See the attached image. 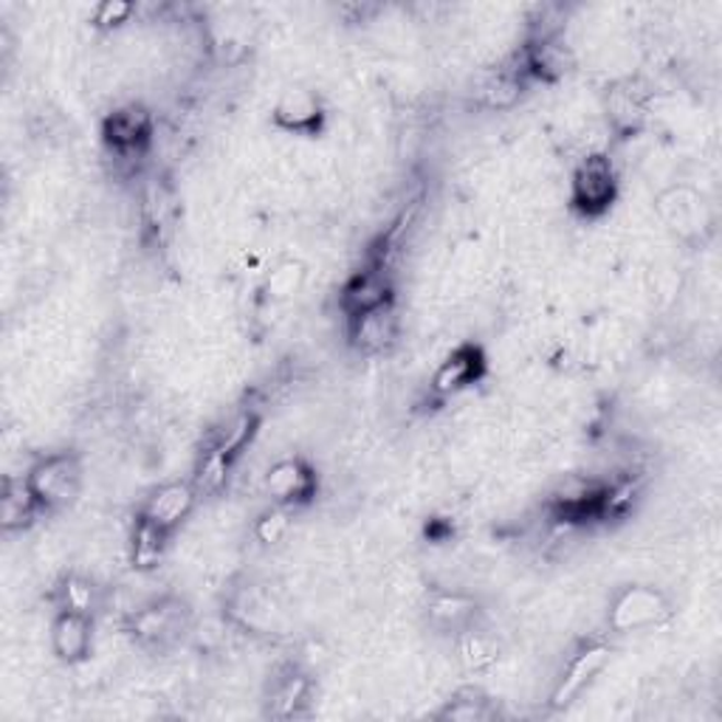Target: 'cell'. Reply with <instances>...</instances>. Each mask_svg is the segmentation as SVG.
<instances>
[{"label": "cell", "instance_id": "1", "mask_svg": "<svg viewBox=\"0 0 722 722\" xmlns=\"http://www.w3.org/2000/svg\"><path fill=\"white\" fill-rule=\"evenodd\" d=\"M618 195V175L613 161L602 153H593L579 161L570 180V201L587 218L604 214Z\"/></svg>", "mask_w": 722, "mask_h": 722}, {"label": "cell", "instance_id": "2", "mask_svg": "<svg viewBox=\"0 0 722 722\" xmlns=\"http://www.w3.org/2000/svg\"><path fill=\"white\" fill-rule=\"evenodd\" d=\"M82 468L74 455H48L40 463H34L32 471L26 475L28 489L34 491L37 502L51 509V505H62V502L74 500L80 491Z\"/></svg>", "mask_w": 722, "mask_h": 722}, {"label": "cell", "instance_id": "3", "mask_svg": "<svg viewBox=\"0 0 722 722\" xmlns=\"http://www.w3.org/2000/svg\"><path fill=\"white\" fill-rule=\"evenodd\" d=\"M666 616H669V604L655 587L632 584L618 595L609 609V627L618 632H636V629L655 627Z\"/></svg>", "mask_w": 722, "mask_h": 722}, {"label": "cell", "instance_id": "4", "mask_svg": "<svg viewBox=\"0 0 722 722\" xmlns=\"http://www.w3.org/2000/svg\"><path fill=\"white\" fill-rule=\"evenodd\" d=\"M94 643V621L91 613L82 609H62L51 624V647L54 655L62 663H80L91 655Z\"/></svg>", "mask_w": 722, "mask_h": 722}, {"label": "cell", "instance_id": "5", "mask_svg": "<svg viewBox=\"0 0 722 722\" xmlns=\"http://www.w3.org/2000/svg\"><path fill=\"white\" fill-rule=\"evenodd\" d=\"M609 657H613V652H609L607 647L582 649V652H579V655L568 663V669H564L562 680H559L554 697H550V702H554L556 709H564V706H570L575 697L582 695L590 683L602 675L604 666L609 663Z\"/></svg>", "mask_w": 722, "mask_h": 722}, {"label": "cell", "instance_id": "6", "mask_svg": "<svg viewBox=\"0 0 722 722\" xmlns=\"http://www.w3.org/2000/svg\"><path fill=\"white\" fill-rule=\"evenodd\" d=\"M195 505V489L189 482H167V486H161V489L153 491V497L148 500L141 516L148 522H153L155 528L161 531H175L180 522L187 520V514L193 511Z\"/></svg>", "mask_w": 722, "mask_h": 722}, {"label": "cell", "instance_id": "7", "mask_svg": "<svg viewBox=\"0 0 722 722\" xmlns=\"http://www.w3.org/2000/svg\"><path fill=\"white\" fill-rule=\"evenodd\" d=\"M482 370H486V359H482L480 348L461 345V348H455L443 359L435 379H432V389L438 395H457L466 387H471L482 375Z\"/></svg>", "mask_w": 722, "mask_h": 722}, {"label": "cell", "instance_id": "8", "mask_svg": "<svg viewBox=\"0 0 722 722\" xmlns=\"http://www.w3.org/2000/svg\"><path fill=\"white\" fill-rule=\"evenodd\" d=\"M266 491L275 497L280 505H296L314 497L316 491V475L308 466L296 457L291 461H280L271 466L266 475Z\"/></svg>", "mask_w": 722, "mask_h": 722}, {"label": "cell", "instance_id": "9", "mask_svg": "<svg viewBox=\"0 0 722 722\" xmlns=\"http://www.w3.org/2000/svg\"><path fill=\"white\" fill-rule=\"evenodd\" d=\"M275 121L280 128L291 130V133H308V130H316L322 121L319 100H316L314 91H305V88H288L275 107Z\"/></svg>", "mask_w": 722, "mask_h": 722}, {"label": "cell", "instance_id": "10", "mask_svg": "<svg viewBox=\"0 0 722 722\" xmlns=\"http://www.w3.org/2000/svg\"><path fill=\"white\" fill-rule=\"evenodd\" d=\"M150 136V116L144 107L128 105L119 107L107 116L105 121V139L110 141V148L116 153H133L139 150Z\"/></svg>", "mask_w": 722, "mask_h": 722}, {"label": "cell", "instance_id": "11", "mask_svg": "<svg viewBox=\"0 0 722 722\" xmlns=\"http://www.w3.org/2000/svg\"><path fill=\"white\" fill-rule=\"evenodd\" d=\"M389 305V282L384 271H361L345 288V308L350 316H364L370 311H379Z\"/></svg>", "mask_w": 722, "mask_h": 722}, {"label": "cell", "instance_id": "12", "mask_svg": "<svg viewBox=\"0 0 722 722\" xmlns=\"http://www.w3.org/2000/svg\"><path fill=\"white\" fill-rule=\"evenodd\" d=\"M180 629H184V607L175 602H161L133 618V632L150 643L170 641Z\"/></svg>", "mask_w": 722, "mask_h": 722}, {"label": "cell", "instance_id": "13", "mask_svg": "<svg viewBox=\"0 0 722 722\" xmlns=\"http://www.w3.org/2000/svg\"><path fill=\"white\" fill-rule=\"evenodd\" d=\"M657 209H661L663 221L669 223L677 234H695L702 223V201L686 187L661 195Z\"/></svg>", "mask_w": 722, "mask_h": 722}, {"label": "cell", "instance_id": "14", "mask_svg": "<svg viewBox=\"0 0 722 722\" xmlns=\"http://www.w3.org/2000/svg\"><path fill=\"white\" fill-rule=\"evenodd\" d=\"M398 334V322L389 305L379 311H370L364 316H356V339L364 345L368 350H382L384 345L395 339Z\"/></svg>", "mask_w": 722, "mask_h": 722}, {"label": "cell", "instance_id": "15", "mask_svg": "<svg viewBox=\"0 0 722 722\" xmlns=\"http://www.w3.org/2000/svg\"><path fill=\"white\" fill-rule=\"evenodd\" d=\"M475 602H468L463 595H441V598L429 604V621L435 624V627L446 629V632L449 629L466 632L468 621L475 618Z\"/></svg>", "mask_w": 722, "mask_h": 722}, {"label": "cell", "instance_id": "16", "mask_svg": "<svg viewBox=\"0 0 722 722\" xmlns=\"http://www.w3.org/2000/svg\"><path fill=\"white\" fill-rule=\"evenodd\" d=\"M40 502L34 497V491L28 489V482H9L7 491H3V500H0V520L7 528H18L26 520H32L34 509Z\"/></svg>", "mask_w": 722, "mask_h": 722}, {"label": "cell", "instance_id": "17", "mask_svg": "<svg viewBox=\"0 0 722 722\" xmlns=\"http://www.w3.org/2000/svg\"><path fill=\"white\" fill-rule=\"evenodd\" d=\"M255 427H257V418L252 412L234 415L232 421L226 423V429H223V435L218 438V443H214L209 452H212V455H221L223 461L232 463V457L241 455L243 449H246V443L252 441Z\"/></svg>", "mask_w": 722, "mask_h": 722}, {"label": "cell", "instance_id": "18", "mask_svg": "<svg viewBox=\"0 0 722 722\" xmlns=\"http://www.w3.org/2000/svg\"><path fill=\"white\" fill-rule=\"evenodd\" d=\"M167 536H170L167 531L155 528L153 522L139 516V525H136V534H133L136 568H153V564H159L161 554H164V539H167Z\"/></svg>", "mask_w": 722, "mask_h": 722}, {"label": "cell", "instance_id": "19", "mask_svg": "<svg viewBox=\"0 0 722 722\" xmlns=\"http://www.w3.org/2000/svg\"><path fill=\"white\" fill-rule=\"evenodd\" d=\"M607 114L618 130H632L641 125L643 105L638 102V94L632 88H621V91H613V94H609Z\"/></svg>", "mask_w": 722, "mask_h": 722}, {"label": "cell", "instance_id": "20", "mask_svg": "<svg viewBox=\"0 0 722 722\" xmlns=\"http://www.w3.org/2000/svg\"><path fill=\"white\" fill-rule=\"evenodd\" d=\"M305 282V266L296 260H288L282 266H277L268 277V294L275 296V300H288V296H294L296 291Z\"/></svg>", "mask_w": 722, "mask_h": 722}, {"label": "cell", "instance_id": "21", "mask_svg": "<svg viewBox=\"0 0 722 722\" xmlns=\"http://www.w3.org/2000/svg\"><path fill=\"white\" fill-rule=\"evenodd\" d=\"M461 655L463 661H466V666H471V669H482V666H489L491 661L497 657V649L494 643L486 641L482 636H477V632H468L463 636V643H461Z\"/></svg>", "mask_w": 722, "mask_h": 722}, {"label": "cell", "instance_id": "22", "mask_svg": "<svg viewBox=\"0 0 722 722\" xmlns=\"http://www.w3.org/2000/svg\"><path fill=\"white\" fill-rule=\"evenodd\" d=\"M62 593H66V607L62 609H82V613H91V607H94V587L88 582H82V579H68Z\"/></svg>", "mask_w": 722, "mask_h": 722}, {"label": "cell", "instance_id": "23", "mask_svg": "<svg viewBox=\"0 0 722 722\" xmlns=\"http://www.w3.org/2000/svg\"><path fill=\"white\" fill-rule=\"evenodd\" d=\"M302 697H305V680H302V677L288 680L286 686L280 689V695L275 697V706H280V709H277V714H280V717L294 714L296 706L302 702Z\"/></svg>", "mask_w": 722, "mask_h": 722}, {"label": "cell", "instance_id": "24", "mask_svg": "<svg viewBox=\"0 0 722 722\" xmlns=\"http://www.w3.org/2000/svg\"><path fill=\"white\" fill-rule=\"evenodd\" d=\"M288 531V516L282 509H271L268 514H263L260 525H257V536H260L263 542H280L282 534Z\"/></svg>", "mask_w": 722, "mask_h": 722}, {"label": "cell", "instance_id": "25", "mask_svg": "<svg viewBox=\"0 0 722 722\" xmlns=\"http://www.w3.org/2000/svg\"><path fill=\"white\" fill-rule=\"evenodd\" d=\"M441 717L446 720H486L489 709H486V700H457L455 706L441 711Z\"/></svg>", "mask_w": 722, "mask_h": 722}, {"label": "cell", "instance_id": "26", "mask_svg": "<svg viewBox=\"0 0 722 722\" xmlns=\"http://www.w3.org/2000/svg\"><path fill=\"white\" fill-rule=\"evenodd\" d=\"M133 12L136 9L130 7V3H121V0L102 3V7L96 9V23H100V26H119V23H128Z\"/></svg>", "mask_w": 722, "mask_h": 722}]
</instances>
